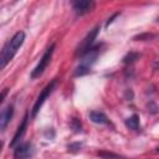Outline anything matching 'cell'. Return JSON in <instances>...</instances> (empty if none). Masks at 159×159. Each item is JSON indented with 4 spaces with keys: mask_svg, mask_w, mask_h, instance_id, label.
Listing matches in <instances>:
<instances>
[{
    "mask_svg": "<svg viewBox=\"0 0 159 159\" xmlns=\"http://www.w3.org/2000/svg\"><path fill=\"white\" fill-rule=\"evenodd\" d=\"M25 41V32L24 31H17L2 47L1 50V68H5L6 65L14 58V56L16 55L17 50L21 47V45Z\"/></svg>",
    "mask_w": 159,
    "mask_h": 159,
    "instance_id": "cell-1",
    "label": "cell"
},
{
    "mask_svg": "<svg viewBox=\"0 0 159 159\" xmlns=\"http://www.w3.org/2000/svg\"><path fill=\"white\" fill-rule=\"evenodd\" d=\"M103 47V43H98V45H94L92 48H89L83 56H81V62L80 65L76 67L75 72H73V76L75 77H80V76H84L87 73H89L92 66L94 65V62L97 61L99 53H101V50Z\"/></svg>",
    "mask_w": 159,
    "mask_h": 159,
    "instance_id": "cell-2",
    "label": "cell"
},
{
    "mask_svg": "<svg viewBox=\"0 0 159 159\" xmlns=\"http://www.w3.org/2000/svg\"><path fill=\"white\" fill-rule=\"evenodd\" d=\"M55 47H56V43H52V45L45 51V53H43L42 57L40 58V62L37 63V66L32 70V72H31V75H30L31 78H37V77H40V76L45 72V70L47 68L48 63L51 62V58H52Z\"/></svg>",
    "mask_w": 159,
    "mask_h": 159,
    "instance_id": "cell-3",
    "label": "cell"
},
{
    "mask_svg": "<svg viewBox=\"0 0 159 159\" xmlns=\"http://www.w3.org/2000/svg\"><path fill=\"white\" fill-rule=\"evenodd\" d=\"M99 25H97L94 29H92L87 35H86V37L81 41V43L77 46V48H76V56H83L89 48H92L93 47V43H94V40L97 39V35H98V32H99Z\"/></svg>",
    "mask_w": 159,
    "mask_h": 159,
    "instance_id": "cell-4",
    "label": "cell"
},
{
    "mask_svg": "<svg viewBox=\"0 0 159 159\" xmlns=\"http://www.w3.org/2000/svg\"><path fill=\"white\" fill-rule=\"evenodd\" d=\"M56 84H57V78H53V80H52L50 83H47L46 87L41 91L40 96L37 97V99H36V102H35V104H34V107H32V111H31V116H32V118L36 117V114H37L39 111L41 109V107H42V104L45 103V101L47 99V97H48V96L51 94V92L55 89Z\"/></svg>",
    "mask_w": 159,
    "mask_h": 159,
    "instance_id": "cell-5",
    "label": "cell"
},
{
    "mask_svg": "<svg viewBox=\"0 0 159 159\" xmlns=\"http://www.w3.org/2000/svg\"><path fill=\"white\" fill-rule=\"evenodd\" d=\"M35 154V147L32 143L30 142H24L20 143L15 147L14 149V158L15 159H25V158H30Z\"/></svg>",
    "mask_w": 159,
    "mask_h": 159,
    "instance_id": "cell-6",
    "label": "cell"
},
{
    "mask_svg": "<svg viewBox=\"0 0 159 159\" xmlns=\"http://www.w3.org/2000/svg\"><path fill=\"white\" fill-rule=\"evenodd\" d=\"M72 7L77 15L82 16L88 14L94 7V2L91 0H75L72 1Z\"/></svg>",
    "mask_w": 159,
    "mask_h": 159,
    "instance_id": "cell-7",
    "label": "cell"
},
{
    "mask_svg": "<svg viewBox=\"0 0 159 159\" xmlns=\"http://www.w3.org/2000/svg\"><path fill=\"white\" fill-rule=\"evenodd\" d=\"M27 120H29V112L25 113L21 124L17 127V130H16V133L14 134L12 140L10 142V147H16V144L19 143V140L22 138V135H24V133L26 132V128H27Z\"/></svg>",
    "mask_w": 159,
    "mask_h": 159,
    "instance_id": "cell-8",
    "label": "cell"
},
{
    "mask_svg": "<svg viewBox=\"0 0 159 159\" xmlns=\"http://www.w3.org/2000/svg\"><path fill=\"white\" fill-rule=\"evenodd\" d=\"M12 116H14V106L12 104L6 106L1 111V116H0V129L1 130H5V128L12 119Z\"/></svg>",
    "mask_w": 159,
    "mask_h": 159,
    "instance_id": "cell-9",
    "label": "cell"
},
{
    "mask_svg": "<svg viewBox=\"0 0 159 159\" xmlns=\"http://www.w3.org/2000/svg\"><path fill=\"white\" fill-rule=\"evenodd\" d=\"M88 117L96 124H108L109 123L108 117L103 112H99V111H91L89 114H88Z\"/></svg>",
    "mask_w": 159,
    "mask_h": 159,
    "instance_id": "cell-10",
    "label": "cell"
},
{
    "mask_svg": "<svg viewBox=\"0 0 159 159\" xmlns=\"http://www.w3.org/2000/svg\"><path fill=\"white\" fill-rule=\"evenodd\" d=\"M124 124H125V127H128L129 129L139 130V125H140V123H139V116H138V114H132L129 118L125 119Z\"/></svg>",
    "mask_w": 159,
    "mask_h": 159,
    "instance_id": "cell-11",
    "label": "cell"
},
{
    "mask_svg": "<svg viewBox=\"0 0 159 159\" xmlns=\"http://www.w3.org/2000/svg\"><path fill=\"white\" fill-rule=\"evenodd\" d=\"M139 57H140V53L139 52H134V51H129L124 57H123V63H125V65H130V63H133L134 61H137V60H139Z\"/></svg>",
    "mask_w": 159,
    "mask_h": 159,
    "instance_id": "cell-12",
    "label": "cell"
},
{
    "mask_svg": "<svg viewBox=\"0 0 159 159\" xmlns=\"http://www.w3.org/2000/svg\"><path fill=\"white\" fill-rule=\"evenodd\" d=\"M98 155L103 159H127L124 157H120L118 154H114L112 152H106V150H102V152H98Z\"/></svg>",
    "mask_w": 159,
    "mask_h": 159,
    "instance_id": "cell-13",
    "label": "cell"
},
{
    "mask_svg": "<svg viewBox=\"0 0 159 159\" xmlns=\"http://www.w3.org/2000/svg\"><path fill=\"white\" fill-rule=\"evenodd\" d=\"M71 128L73 129V132H76V133H80V132H82V123H81V120L78 119V118H72L71 119Z\"/></svg>",
    "mask_w": 159,
    "mask_h": 159,
    "instance_id": "cell-14",
    "label": "cell"
},
{
    "mask_svg": "<svg viewBox=\"0 0 159 159\" xmlns=\"http://www.w3.org/2000/svg\"><path fill=\"white\" fill-rule=\"evenodd\" d=\"M155 37L154 34H149V32H145V34H140V35H137L133 37L134 41H148V40H153Z\"/></svg>",
    "mask_w": 159,
    "mask_h": 159,
    "instance_id": "cell-15",
    "label": "cell"
},
{
    "mask_svg": "<svg viewBox=\"0 0 159 159\" xmlns=\"http://www.w3.org/2000/svg\"><path fill=\"white\" fill-rule=\"evenodd\" d=\"M147 108H148V112L152 113V114H157L159 112V107L155 104V102L150 101L148 104H147Z\"/></svg>",
    "mask_w": 159,
    "mask_h": 159,
    "instance_id": "cell-16",
    "label": "cell"
},
{
    "mask_svg": "<svg viewBox=\"0 0 159 159\" xmlns=\"http://www.w3.org/2000/svg\"><path fill=\"white\" fill-rule=\"evenodd\" d=\"M81 147H82V143H72L67 148H68L70 152H78L81 149Z\"/></svg>",
    "mask_w": 159,
    "mask_h": 159,
    "instance_id": "cell-17",
    "label": "cell"
},
{
    "mask_svg": "<svg viewBox=\"0 0 159 159\" xmlns=\"http://www.w3.org/2000/svg\"><path fill=\"white\" fill-rule=\"evenodd\" d=\"M119 15H120V12H116V14H113V15H112V16H111V17L107 20V22H106V26H108L109 24H112V22L114 21V19H116V17H118Z\"/></svg>",
    "mask_w": 159,
    "mask_h": 159,
    "instance_id": "cell-18",
    "label": "cell"
},
{
    "mask_svg": "<svg viewBox=\"0 0 159 159\" xmlns=\"http://www.w3.org/2000/svg\"><path fill=\"white\" fill-rule=\"evenodd\" d=\"M155 152H157V153H159V147L157 148V150H155Z\"/></svg>",
    "mask_w": 159,
    "mask_h": 159,
    "instance_id": "cell-19",
    "label": "cell"
},
{
    "mask_svg": "<svg viewBox=\"0 0 159 159\" xmlns=\"http://www.w3.org/2000/svg\"><path fill=\"white\" fill-rule=\"evenodd\" d=\"M157 22H159V16H158V17H157Z\"/></svg>",
    "mask_w": 159,
    "mask_h": 159,
    "instance_id": "cell-20",
    "label": "cell"
}]
</instances>
